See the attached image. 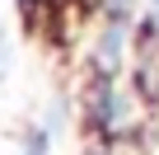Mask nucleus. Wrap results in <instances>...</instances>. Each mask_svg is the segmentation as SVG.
<instances>
[{"instance_id": "4", "label": "nucleus", "mask_w": 159, "mask_h": 155, "mask_svg": "<svg viewBox=\"0 0 159 155\" xmlns=\"http://www.w3.org/2000/svg\"><path fill=\"white\" fill-rule=\"evenodd\" d=\"M108 5H112V24H122V19H126V5H131V0H108Z\"/></svg>"}, {"instance_id": "5", "label": "nucleus", "mask_w": 159, "mask_h": 155, "mask_svg": "<svg viewBox=\"0 0 159 155\" xmlns=\"http://www.w3.org/2000/svg\"><path fill=\"white\" fill-rule=\"evenodd\" d=\"M154 28H159V0H154Z\"/></svg>"}, {"instance_id": "3", "label": "nucleus", "mask_w": 159, "mask_h": 155, "mask_svg": "<svg viewBox=\"0 0 159 155\" xmlns=\"http://www.w3.org/2000/svg\"><path fill=\"white\" fill-rule=\"evenodd\" d=\"M28 155H47V132H33L28 136Z\"/></svg>"}, {"instance_id": "2", "label": "nucleus", "mask_w": 159, "mask_h": 155, "mask_svg": "<svg viewBox=\"0 0 159 155\" xmlns=\"http://www.w3.org/2000/svg\"><path fill=\"white\" fill-rule=\"evenodd\" d=\"M10 70V33H5V19H0V80Z\"/></svg>"}, {"instance_id": "1", "label": "nucleus", "mask_w": 159, "mask_h": 155, "mask_svg": "<svg viewBox=\"0 0 159 155\" xmlns=\"http://www.w3.org/2000/svg\"><path fill=\"white\" fill-rule=\"evenodd\" d=\"M117 56H122V24H112V28L103 33V47H98V61H103V66H112Z\"/></svg>"}]
</instances>
